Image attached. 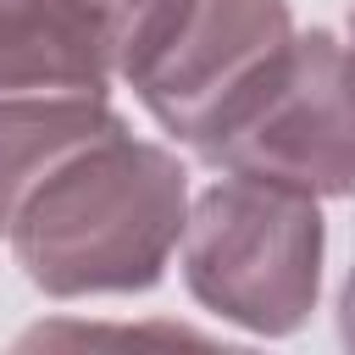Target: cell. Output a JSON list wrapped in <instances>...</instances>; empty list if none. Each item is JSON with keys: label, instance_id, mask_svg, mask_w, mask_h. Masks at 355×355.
I'll return each instance as SVG.
<instances>
[{"label": "cell", "instance_id": "7", "mask_svg": "<svg viewBox=\"0 0 355 355\" xmlns=\"http://www.w3.org/2000/svg\"><path fill=\"white\" fill-rule=\"evenodd\" d=\"M338 338L355 349V266H349V277L338 288Z\"/></svg>", "mask_w": 355, "mask_h": 355}, {"label": "cell", "instance_id": "9", "mask_svg": "<svg viewBox=\"0 0 355 355\" xmlns=\"http://www.w3.org/2000/svg\"><path fill=\"white\" fill-rule=\"evenodd\" d=\"M349 44H355V6H349Z\"/></svg>", "mask_w": 355, "mask_h": 355}, {"label": "cell", "instance_id": "8", "mask_svg": "<svg viewBox=\"0 0 355 355\" xmlns=\"http://www.w3.org/2000/svg\"><path fill=\"white\" fill-rule=\"evenodd\" d=\"M17 6H22V0H0V17H6V11H17Z\"/></svg>", "mask_w": 355, "mask_h": 355}, {"label": "cell", "instance_id": "3", "mask_svg": "<svg viewBox=\"0 0 355 355\" xmlns=\"http://www.w3.org/2000/svg\"><path fill=\"white\" fill-rule=\"evenodd\" d=\"M200 161L311 200H355V44L327 28L294 33L266 94Z\"/></svg>", "mask_w": 355, "mask_h": 355}, {"label": "cell", "instance_id": "5", "mask_svg": "<svg viewBox=\"0 0 355 355\" xmlns=\"http://www.w3.org/2000/svg\"><path fill=\"white\" fill-rule=\"evenodd\" d=\"M116 128L128 122L105 94H0V239L67 155Z\"/></svg>", "mask_w": 355, "mask_h": 355}, {"label": "cell", "instance_id": "4", "mask_svg": "<svg viewBox=\"0 0 355 355\" xmlns=\"http://www.w3.org/2000/svg\"><path fill=\"white\" fill-rule=\"evenodd\" d=\"M294 33L288 0H194L128 89L161 133L205 155L266 94Z\"/></svg>", "mask_w": 355, "mask_h": 355}, {"label": "cell", "instance_id": "1", "mask_svg": "<svg viewBox=\"0 0 355 355\" xmlns=\"http://www.w3.org/2000/svg\"><path fill=\"white\" fill-rule=\"evenodd\" d=\"M189 200L178 150L116 128L67 155L22 200L6 244L22 277L50 300L144 294L183 239Z\"/></svg>", "mask_w": 355, "mask_h": 355}, {"label": "cell", "instance_id": "6", "mask_svg": "<svg viewBox=\"0 0 355 355\" xmlns=\"http://www.w3.org/2000/svg\"><path fill=\"white\" fill-rule=\"evenodd\" d=\"M61 11L116 72V83H133L144 61L172 39V28L189 17L194 0H44Z\"/></svg>", "mask_w": 355, "mask_h": 355}, {"label": "cell", "instance_id": "2", "mask_svg": "<svg viewBox=\"0 0 355 355\" xmlns=\"http://www.w3.org/2000/svg\"><path fill=\"white\" fill-rule=\"evenodd\" d=\"M327 222L300 189L222 172L189 200L178 266L200 311L255 333L288 338L311 322L322 294Z\"/></svg>", "mask_w": 355, "mask_h": 355}]
</instances>
